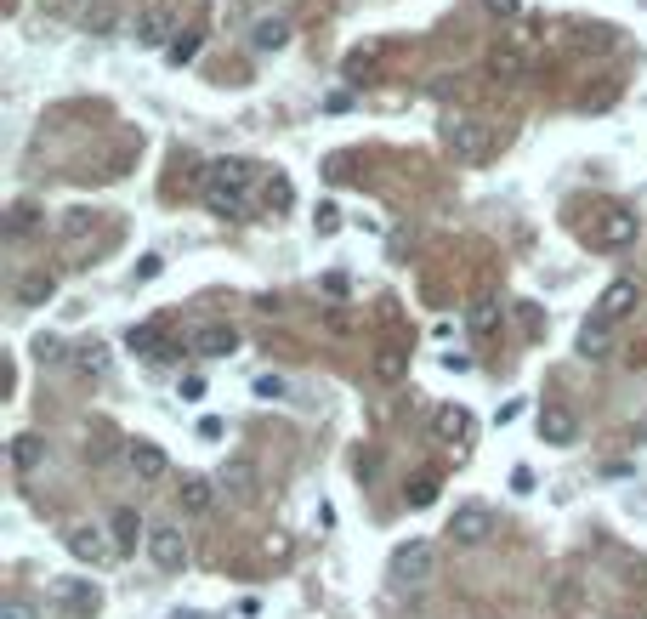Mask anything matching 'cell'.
I'll list each match as a JSON object with an SVG mask.
<instances>
[{"label":"cell","mask_w":647,"mask_h":619,"mask_svg":"<svg viewBox=\"0 0 647 619\" xmlns=\"http://www.w3.org/2000/svg\"><path fill=\"white\" fill-rule=\"evenodd\" d=\"M443 142H449L455 160H466V165H483L489 160V148H494V137L477 120H466V114H449V120H443Z\"/></svg>","instance_id":"3"},{"label":"cell","mask_w":647,"mask_h":619,"mask_svg":"<svg viewBox=\"0 0 647 619\" xmlns=\"http://www.w3.org/2000/svg\"><path fill=\"white\" fill-rule=\"evenodd\" d=\"M125 460H131V472H137L142 483H159V478H171V455L159 449V443L137 438L131 449H125Z\"/></svg>","instance_id":"10"},{"label":"cell","mask_w":647,"mask_h":619,"mask_svg":"<svg viewBox=\"0 0 647 619\" xmlns=\"http://www.w3.org/2000/svg\"><path fill=\"white\" fill-rule=\"evenodd\" d=\"M63 546H69V557L80 568H103L120 557V546H114V534L103 529V523H74L69 534H63Z\"/></svg>","instance_id":"1"},{"label":"cell","mask_w":647,"mask_h":619,"mask_svg":"<svg viewBox=\"0 0 647 619\" xmlns=\"http://www.w3.org/2000/svg\"><path fill=\"white\" fill-rule=\"evenodd\" d=\"M205 205L216 216H245V194H228V188H205Z\"/></svg>","instance_id":"28"},{"label":"cell","mask_w":647,"mask_h":619,"mask_svg":"<svg viewBox=\"0 0 647 619\" xmlns=\"http://www.w3.org/2000/svg\"><path fill=\"white\" fill-rule=\"evenodd\" d=\"M290 199H296V182L284 177V171H273V177H267V205H273V211H290Z\"/></svg>","instance_id":"29"},{"label":"cell","mask_w":647,"mask_h":619,"mask_svg":"<svg viewBox=\"0 0 647 619\" xmlns=\"http://www.w3.org/2000/svg\"><path fill=\"white\" fill-rule=\"evenodd\" d=\"M489 69H494V80H517V74H523V57L506 46V52H494V57H489Z\"/></svg>","instance_id":"31"},{"label":"cell","mask_w":647,"mask_h":619,"mask_svg":"<svg viewBox=\"0 0 647 619\" xmlns=\"http://www.w3.org/2000/svg\"><path fill=\"white\" fill-rule=\"evenodd\" d=\"M171 619H210V614H199V608H176Z\"/></svg>","instance_id":"45"},{"label":"cell","mask_w":647,"mask_h":619,"mask_svg":"<svg viewBox=\"0 0 647 619\" xmlns=\"http://www.w3.org/2000/svg\"><path fill=\"white\" fill-rule=\"evenodd\" d=\"M35 222H40V211H35V205H12V216H6V228H12V233H29Z\"/></svg>","instance_id":"34"},{"label":"cell","mask_w":647,"mask_h":619,"mask_svg":"<svg viewBox=\"0 0 647 619\" xmlns=\"http://www.w3.org/2000/svg\"><path fill=\"white\" fill-rule=\"evenodd\" d=\"M210 500H216V489H210V478H199V472H188L182 478V512L188 517H205Z\"/></svg>","instance_id":"16"},{"label":"cell","mask_w":647,"mask_h":619,"mask_svg":"<svg viewBox=\"0 0 647 619\" xmlns=\"http://www.w3.org/2000/svg\"><path fill=\"white\" fill-rule=\"evenodd\" d=\"M250 392H256L262 404H279V398H290V381H284L279 370H262L256 381H250Z\"/></svg>","instance_id":"25"},{"label":"cell","mask_w":647,"mask_h":619,"mask_svg":"<svg viewBox=\"0 0 647 619\" xmlns=\"http://www.w3.org/2000/svg\"><path fill=\"white\" fill-rule=\"evenodd\" d=\"M489 534H494V512L483 506V500L455 506V517H449V540H455V546H483Z\"/></svg>","instance_id":"4"},{"label":"cell","mask_w":647,"mask_h":619,"mask_svg":"<svg viewBox=\"0 0 647 619\" xmlns=\"http://www.w3.org/2000/svg\"><path fill=\"white\" fill-rule=\"evenodd\" d=\"M483 6H489L494 18H517L523 12V0H483Z\"/></svg>","instance_id":"40"},{"label":"cell","mask_w":647,"mask_h":619,"mask_svg":"<svg viewBox=\"0 0 647 619\" xmlns=\"http://www.w3.org/2000/svg\"><path fill=\"white\" fill-rule=\"evenodd\" d=\"M517 415H523V404L511 398V404H500V415H494V421H500V426H511V421H517Z\"/></svg>","instance_id":"44"},{"label":"cell","mask_w":647,"mask_h":619,"mask_svg":"<svg viewBox=\"0 0 647 619\" xmlns=\"http://www.w3.org/2000/svg\"><path fill=\"white\" fill-rule=\"evenodd\" d=\"M108 534H114V546H120V557H125V551H137V540H142V517L131 512V506H120V512L108 517Z\"/></svg>","instance_id":"15"},{"label":"cell","mask_w":647,"mask_h":619,"mask_svg":"<svg viewBox=\"0 0 647 619\" xmlns=\"http://www.w3.org/2000/svg\"><path fill=\"white\" fill-rule=\"evenodd\" d=\"M596 245L602 250H630L636 245V211L630 205H608L596 216Z\"/></svg>","instance_id":"7"},{"label":"cell","mask_w":647,"mask_h":619,"mask_svg":"<svg viewBox=\"0 0 647 619\" xmlns=\"http://www.w3.org/2000/svg\"><path fill=\"white\" fill-rule=\"evenodd\" d=\"M176 40V18H171V6H148L137 18V46H171Z\"/></svg>","instance_id":"13"},{"label":"cell","mask_w":647,"mask_h":619,"mask_svg":"<svg viewBox=\"0 0 647 619\" xmlns=\"http://www.w3.org/2000/svg\"><path fill=\"white\" fill-rule=\"evenodd\" d=\"M432 568H438V546H432V540H403V546L392 551L386 574H392V585H426Z\"/></svg>","instance_id":"2"},{"label":"cell","mask_w":647,"mask_h":619,"mask_svg":"<svg viewBox=\"0 0 647 619\" xmlns=\"http://www.w3.org/2000/svg\"><path fill=\"white\" fill-rule=\"evenodd\" d=\"M250 46H256V52H284V46H290V23H284V18H262L256 29H250Z\"/></svg>","instance_id":"17"},{"label":"cell","mask_w":647,"mask_h":619,"mask_svg":"<svg viewBox=\"0 0 647 619\" xmlns=\"http://www.w3.org/2000/svg\"><path fill=\"white\" fill-rule=\"evenodd\" d=\"M52 296H57L52 273H23V279H18V301H23V307H40V301H52Z\"/></svg>","instance_id":"23"},{"label":"cell","mask_w":647,"mask_h":619,"mask_svg":"<svg viewBox=\"0 0 647 619\" xmlns=\"http://www.w3.org/2000/svg\"><path fill=\"white\" fill-rule=\"evenodd\" d=\"M74 364H80L86 375H108V347H97V341H91V347H80V353H74Z\"/></svg>","instance_id":"30"},{"label":"cell","mask_w":647,"mask_h":619,"mask_svg":"<svg viewBox=\"0 0 647 619\" xmlns=\"http://www.w3.org/2000/svg\"><path fill=\"white\" fill-rule=\"evenodd\" d=\"M239 347H245V341H239L233 324H205V330L193 336V353H199V358H233Z\"/></svg>","instance_id":"12"},{"label":"cell","mask_w":647,"mask_h":619,"mask_svg":"<svg viewBox=\"0 0 647 619\" xmlns=\"http://www.w3.org/2000/svg\"><path fill=\"white\" fill-rule=\"evenodd\" d=\"M193 57H199V29H188V35L171 40V63H176V69H182V63H193Z\"/></svg>","instance_id":"32"},{"label":"cell","mask_w":647,"mask_h":619,"mask_svg":"<svg viewBox=\"0 0 647 619\" xmlns=\"http://www.w3.org/2000/svg\"><path fill=\"white\" fill-rule=\"evenodd\" d=\"M52 602H69V608H97V585L86 580H52Z\"/></svg>","instance_id":"20"},{"label":"cell","mask_w":647,"mask_h":619,"mask_svg":"<svg viewBox=\"0 0 647 619\" xmlns=\"http://www.w3.org/2000/svg\"><path fill=\"white\" fill-rule=\"evenodd\" d=\"M216 483H222V495H228L233 506H250V500H256V466H250V460H228V466L216 472Z\"/></svg>","instance_id":"11"},{"label":"cell","mask_w":647,"mask_h":619,"mask_svg":"<svg viewBox=\"0 0 647 619\" xmlns=\"http://www.w3.org/2000/svg\"><path fill=\"white\" fill-rule=\"evenodd\" d=\"M176 392H182V404H199V398L210 392V381H205V375H182V381H176Z\"/></svg>","instance_id":"33"},{"label":"cell","mask_w":647,"mask_h":619,"mask_svg":"<svg viewBox=\"0 0 647 619\" xmlns=\"http://www.w3.org/2000/svg\"><path fill=\"white\" fill-rule=\"evenodd\" d=\"M472 409L466 404H443L438 409V421H432V432H438V443L443 449H466V443H472Z\"/></svg>","instance_id":"8"},{"label":"cell","mask_w":647,"mask_h":619,"mask_svg":"<svg viewBox=\"0 0 647 619\" xmlns=\"http://www.w3.org/2000/svg\"><path fill=\"white\" fill-rule=\"evenodd\" d=\"M313 228H318V233H341V211H335L330 199H324V205L313 211Z\"/></svg>","instance_id":"35"},{"label":"cell","mask_w":647,"mask_h":619,"mask_svg":"<svg viewBox=\"0 0 647 619\" xmlns=\"http://www.w3.org/2000/svg\"><path fill=\"white\" fill-rule=\"evenodd\" d=\"M250 177H256V171H250V160H216V165L205 171V188H228V194H245Z\"/></svg>","instance_id":"14"},{"label":"cell","mask_w":647,"mask_h":619,"mask_svg":"<svg viewBox=\"0 0 647 619\" xmlns=\"http://www.w3.org/2000/svg\"><path fill=\"white\" fill-rule=\"evenodd\" d=\"M125 353L131 358H159V324H137V330L125 336Z\"/></svg>","instance_id":"24"},{"label":"cell","mask_w":647,"mask_h":619,"mask_svg":"<svg viewBox=\"0 0 647 619\" xmlns=\"http://www.w3.org/2000/svg\"><path fill=\"white\" fill-rule=\"evenodd\" d=\"M29 358H35V364H63V358H69V341L63 336H35L29 341Z\"/></svg>","instance_id":"26"},{"label":"cell","mask_w":647,"mask_h":619,"mask_svg":"<svg viewBox=\"0 0 647 619\" xmlns=\"http://www.w3.org/2000/svg\"><path fill=\"white\" fill-rule=\"evenodd\" d=\"M313 523H318V529H335V506H330V500H318V512H313Z\"/></svg>","instance_id":"43"},{"label":"cell","mask_w":647,"mask_h":619,"mask_svg":"<svg viewBox=\"0 0 647 619\" xmlns=\"http://www.w3.org/2000/svg\"><path fill=\"white\" fill-rule=\"evenodd\" d=\"M86 228H91V211H86V205H74V211L63 216V233H69V239H80Z\"/></svg>","instance_id":"36"},{"label":"cell","mask_w":647,"mask_h":619,"mask_svg":"<svg viewBox=\"0 0 647 619\" xmlns=\"http://www.w3.org/2000/svg\"><path fill=\"white\" fill-rule=\"evenodd\" d=\"M511 489H517V495H534V472H528V466H511Z\"/></svg>","instance_id":"39"},{"label":"cell","mask_w":647,"mask_h":619,"mask_svg":"<svg viewBox=\"0 0 647 619\" xmlns=\"http://www.w3.org/2000/svg\"><path fill=\"white\" fill-rule=\"evenodd\" d=\"M222 432H228V426L216 421V415H205V421H199V438H205V443H216V438H222Z\"/></svg>","instance_id":"41"},{"label":"cell","mask_w":647,"mask_h":619,"mask_svg":"<svg viewBox=\"0 0 647 619\" xmlns=\"http://www.w3.org/2000/svg\"><path fill=\"white\" fill-rule=\"evenodd\" d=\"M148 557H154V568H165V574H182V568H188V540H182V529H176V523H154V529H148Z\"/></svg>","instance_id":"5"},{"label":"cell","mask_w":647,"mask_h":619,"mask_svg":"<svg viewBox=\"0 0 647 619\" xmlns=\"http://www.w3.org/2000/svg\"><path fill=\"white\" fill-rule=\"evenodd\" d=\"M40 460H46V438H40V432H18V438H12V466H18V472H35Z\"/></svg>","instance_id":"19"},{"label":"cell","mask_w":647,"mask_h":619,"mask_svg":"<svg viewBox=\"0 0 647 619\" xmlns=\"http://www.w3.org/2000/svg\"><path fill=\"white\" fill-rule=\"evenodd\" d=\"M642 307V284L636 279H613L602 296H596V307H591V319H602V324H619V319H630Z\"/></svg>","instance_id":"6"},{"label":"cell","mask_w":647,"mask_h":619,"mask_svg":"<svg viewBox=\"0 0 647 619\" xmlns=\"http://www.w3.org/2000/svg\"><path fill=\"white\" fill-rule=\"evenodd\" d=\"M466 324H472V336H494V330H500V301L477 296L472 307H466Z\"/></svg>","instance_id":"21"},{"label":"cell","mask_w":647,"mask_h":619,"mask_svg":"<svg viewBox=\"0 0 647 619\" xmlns=\"http://www.w3.org/2000/svg\"><path fill=\"white\" fill-rule=\"evenodd\" d=\"M438 489H443V483H438V472H420V478L409 483V489H403V500H409V506L420 512V506H432V500H438Z\"/></svg>","instance_id":"27"},{"label":"cell","mask_w":647,"mask_h":619,"mask_svg":"<svg viewBox=\"0 0 647 619\" xmlns=\"http://www.w3.org/2000/svg\"><path fill=\"white\" fill-rule=\"evenodd\" d=\"M0 619H35V608H29V602H6V608H0Z\"/></svg>","instance_id":"42"},{"label":"cell","mask_w":647,"mask_h":619,"mask_svg":"<svg viewBox=\"0 0 647 619\" xmlns=\"http://www.w3.org/2000/svg\"><path fill=\"white\" fill-rule=\"evenodd\" d=\"M262 551L273 557V563H284V557H290V534H267V540H262Z\"/></svg>","instance_id":"37"},{"label":"cell","mask_w":647,"mask_h":619,"mask_svg":"<svg viewBox=\"0 0 647 619\" xmlns=\"http://www.w3.org/2000/svg\"><path fill=\"white\" fill-rule=\"evenodd\" d=\"M540 438L551 443V449H568V443L579 438V415L568 404H545L540 409Z\"/></svg>","instance_id":"9"},{"label":"cell","mask_w":647,"mask_h":619,"mask_svg":"<svg viewBox=\"0 0 647 619\" xmlns=\"http://www.w3.org/2000/svg\"><path fill=\"white\" fill-rule=\"evenodd\" d=\"M403 370H409V341H386L381 353H375V375L381 381H398Z\"/></svg>","instance_id":"22"},{"label":"cell","mask_w":647,"mask_h":619,"mask_svg":"<svg viewBox=\"0 0 647 619\" xmlns=\"http://www.w3.org/2000/svg\"><path fill=\"white\" fill-rule=\"evenodd\" d=\"M86 29L108 35V29H114V6H97V12H86Z\"/></svg>","instance_id":"38"},{"label":"cell","mask_w":647,"mask_h":619,"mask_svg":"<svg viewBox=\"0 0 647 619\" xmlns=\"http://www.w3.org/2000/svg\"><path fill=\"white\" fill-rule=\"evenodd\" d=\"M608 353H613L608 324H602V319H585V324H579V358H591V364H596V358H608Z\"/></svg>","instance_id":"18"}]
</instances>
